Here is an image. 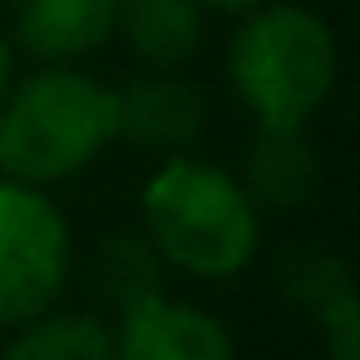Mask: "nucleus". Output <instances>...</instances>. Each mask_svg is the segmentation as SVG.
<instances>
[{"mask_svg":"<svg viewBox=\"0 0 360 360\" xmlns=\"http://www.w3.org/2000/svg\"><path fill=\"white\" fill-rule=\"evenodd\" d=\"M207 6H217V11H252V6H262V0H207Z\"/></svg>","mask_w":360,"mask_h":360,"instance_id":"14","label":"nucleus"},{"mask_svg":"<svg viewBox=\"0 0 360 360\" xmlns=\"http://www.w3.org/2000/svg\"><path fill=\"white\" fill-rule=\"evenodd\" d=\"M124 0H20V45L40 60H75L119 30Z\"/></svg>","mask_w":360,"mask_h":360,"instance_id":"7","label":"nucleus"},{"mask_svg":"<svg viewBox=\"0 0 360 360\" xmlns=\"http://www.w3.org/2000/svg\"><path fill=\"white\" fill-rule=\"evenodd\" d=\"M148 242L193 276H232L257 252V207L217 163L178 158L143 193Z\"/></svg>","mask_w":360,"mask_h":360,"instance_id":"2","label":"nucleus"},{"mask_svg":"<svg viewBox=\"0 0 360 360\" xmlns=\"http://www.w3.org/2000/svg\"><path fill=\"white\" fill-rule=\"evenodd\" d=\"M119 104V124H114V139H129L139 148H153V153H178L188 148L198 134H202V119H207V104L202 94L158 70V75H143L134 79L124 94H114Z\"/></svg>","mask_w":360,"mask_h":360,"instance_id":"6","label":"nucleus"},{"mask_svg":"<svg viewBox=\"0 0 360 360\" xmlns=\"http://www.w3.org/2000/svg\"><path fill=\"white\" fill-rule=\"evenodd\" d=\"M70 271V232L45 193L0 183V321L25 326L55 306Z\"/></svg>","mask_w":360,"mask_h":360,"instance_id":"4","label":"nucleus"},{"mask_svg":"<svg viewBox=\"0 0 360 360\" xmlns=\"http://www.w3.org/2000/svg\"><path fill=\"white\" fill-rule=\"evenodd\" d=\"M321 326L330 335V360H360V316H355V296H350V281L335 286L326 301H321Z\"/></svg>","mask_w":360,"mask_h":360,"instance_id":"12","label":"nucleus"},{"mask_svg":"<svg viewBox=\"0 0 360 360\" xmlns=\"http://www.w3.org/2000/svg\"><path fill=\"white\" fill-rule=\"evenodd\" d=\"M6 84H11V45L0 35V99H6Z\"/></svg>","mask_w":360,"mask_h":360,"instance_id":"13","label":"nucleus"},{"mask_svg":"<svg viewBox=\"0 0 360 360\" xmlns=\"http://www.w3.org/2000/svg\"><path fill=\"white\" fill-rule=\"evenodd\" d=\"M0 360H114V335L94 316H35Z\"/></svg>","mask_w":360,"mask_h":360,"instance_id":"10","label":"nucleus"},{"mask_svg":"<svg viewBox=\"0 0 360 360\" xmlns=\"http://www.w3.org/2000/svg\"><path fill=\"white\" fill-rule=\"evenodd\" d=\"M114 360H232V340L207 311L143 296L124 306Z\"/></svg>","mask_w":360,"mask_h":360,"instance_id":"5","label":"nucleus"},{"mask_svg":"<svg viewBox=\"0 0 360 360\" xmlns=\"http://www.w3.org/2000/svg\"><path fill=\"white\" fill-rule=\"evenodd\" d=\"M158 266H163V257H158V247L148 237H114L99 252V291L119 311L143 301V296H163Z\"/></svg>","mask_w":360,"mask_h":360,"instance_id":"11","label":"nucleus"},{"mask_svg":"<svg viewBox=\"0 0 360 360\" xmlns=\"http://www.w3.org/2000/svg\"><path fill=\"white\" fill-rule=\"evenodd\" d=\"M119 25L134 55L153 70H173L198 50L202 35V0H124Z\"/></svg>","mask_w":360,"mask_h":360,"instance_id":"9","label":"nucleus"},{"mask_svg":"<svg viewBox=\"0 0 360 360\" xmlns=\"http://www.w3.org/2000/svg\"><path fill=\"white\" fill-rule=\"evenodd\" d=\"M321 183V163L311 153V143L301 139V129H262V139L247 153V198L266 202V207H296L316 193Z\"/></svg>","mask_w":360,"mask_h":360,"instance_id":"8","label":"nucleus"},{"mask_svg":"<svg viewBox=\"0 0 360 360\" xmlns=\"http://www.w3.org/2000/svg\"><path fill=\"white\" fill-rule=\"evenodd\" d=\"M114 89L75 70H45L0 109V168L30 188L60 183L114 139Z\"/></svg>","mask_w":360,"mask_h":360,"instance_id":"1","label":"nucleus"},{"mask_svg":"<svg viewBox=\"0 0 360 360\" xmlns=\"http://www.w3.org/2000/svg\"><path fill=\"white\" fill-rule=\"evenodd\" d=\"M227 70L262 129H301L335 84V40L311 11L276 6L242 25Z\"/></svg>","mask_w":360,"mask_h":360,"instance_id":"3","label":"nucleus"}]
</instances>
